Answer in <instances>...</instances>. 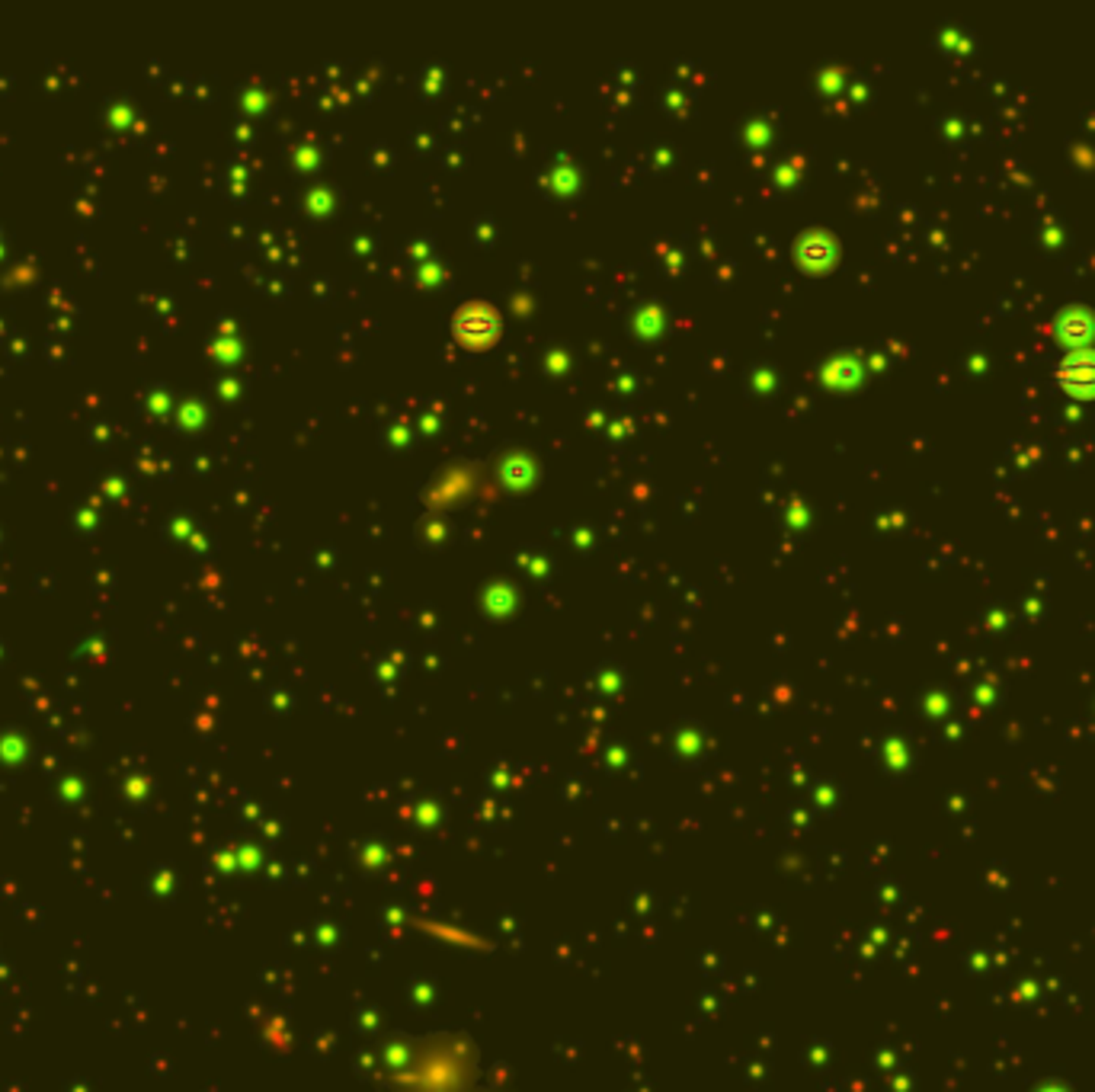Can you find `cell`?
I'll return each instance as SVG.
<instances>
[{"label": "cell", "mask_w": 1095, "mask_h": 1092, "mask_svg": "<svg viewBox=\"0 0 1095 1092\" xmlns=\"http://www.w3.org/2000/svg\"><path fill=\"white\" fill-rule=\"evenodd\" d=\"M475 1070V1051L468 1041L430 1035L397 1054L388 1079L397 1092H471Z\"/></svg>", "instance_id": "6da1fadb"}, {"label": "cell", "mask_w": 1095, "mask_h": 1092, "mask_svg": "<svg viewBox=\"0 0 1095 1092\" xmlns=\"http://www.w3.org/2000/svg\"><path fill=\"white\" fill-rule=\"evenodd\" d=\"M1061 378L1066 388L1095 391V356H1069L1061 369Z\"/></svg>", "instance_id": "7a4b0ae2"}]
</instances>
